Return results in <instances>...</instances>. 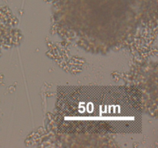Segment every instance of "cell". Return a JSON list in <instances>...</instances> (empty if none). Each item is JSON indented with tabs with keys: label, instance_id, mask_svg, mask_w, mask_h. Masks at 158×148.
Segmentation results:
<instances>
[{
	"label": "cell",
	"instance_id": "obj_1",
	"mask_svg": "<svg viewBox=\"0 0 158 148\" xmlns=\"http://www.w3.org/2000/svg\"><path fill=\"white\" fill-rule=\"evenodd\" d=\"M60 106L63 123L78 131H123L139 117L131 93L116 89L72 92Z\"/></svg>",
	"mask_w": 158,
	"mask_h": 148
}]
</instances>
